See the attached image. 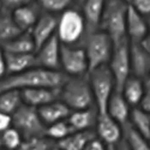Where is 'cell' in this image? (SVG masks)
<instances>
[{"label": "cell", "instance_id": "44dd1931", "mask_svg": "<svg viewBox=\"0 0 150 150\" xmlns=\"http://www.w3.org/2000/svg\"><path fill=\"white\" fill-rule=\"evenodd\" d=\"M37 109H39V113L47 126L54 124V122L67 119L72 112L64 102L60 101V100H57V101H53L51 103H47Z\"/></svg>", "mask_w": 150, "mask_h": 150}, {"label": "cell", "instance_id": "b9f144b4", "mask_svg": "<svg viewBox=\"0 0 150 150\" xmlns=\"http://www.w3.org/2000/svg\"><path fill=\"white\" fill-rule=\"evenodd\" d=\"M144 82H145V84H146V85H149V86H150V72H149V74L146 76V78H145V81H144Z\"/></svg>", "mask_w": 150, "mask_h": 150}, {"label": "cell", "instance_id": "cb8c5ba5", "mask_svg": "<svg viewBox=\"0 0 150 150\" xmlns=\"http://www.w3.org/2000/svg\"><path fill=\"white\" fill-rule=\"evenodd\" d=\"M96 132L94 130L90 131H73L64 139H61L57 143L59 148L62 150H84L88 143L94 139Z\"/></svg>", "mask_w": 150, "mask_h": 150}, {"label": "cell", "instance_id": "3957f363", "mask_svg": "<svg viewBox=\"0 0 150 150\" xmlns=\"http://www.w3.org/2000/svg\"><path fill=\"white\" fill-rule=\"evenodd\" d=\"M59 100L64 102L71 110L85 109L96 106L88 74L67 77L60 88Z\"/></svg>", "mask_w": 150, "mask_h": 150}, {"label": "cell", "instance_id": "7bdbcfd3", "mask_svg": "<svg viewBox=\"0 0 150 150\" xmlns=\"http://www.w3.org/2000/svg\"><path fill=\"white\" fill-rule=\"evenodd\" d=\"M52 150H62V149H61V148H59L58 145H54V148H53Z\"/></svg>", "mask_w": 150, "mask_h": 150}, {"label": "cell", "instance_id": "ba28073f", "mask_svg": "<svg viewBox=\"0 0 150 150\" xmlns=\"http://www.w3.org/2000/svg\"><path fill=\"white\" fill-rule=\"evenodd\" d=\"M60 71L69 77L85 76L89 73V62L84 47L67 46L61 43Z\"/></svg>", "mask_w": 150, "mask_h": 150}, {"label": "cell", "instance_id": "5b68a950", "mask_svg": "<svg viewBox=\"0 0 150 150\" xmlns=\"http://www.w3.org/2000/svg\"><path fill=\"white\" fill-rule=\"evenodd\" d=\"M83 45L89 62V71L100 66L108 65L113 54L114 43L105 31L98 29L96 31L89 33Z\"/></svg>", "mask_w": 150, "mask_h": 150}, {"label": "cell", "instance_id": "e0dca14e", "mask_svg": "<svg viewBox=\"0 0 150 150\" xmlns=\"http://www.w3.org/2000/svg\"><path fill=\"white\" fill-rule=\"evenodd\" d=\"M40 8V5L35 0V3L31 1L27 5L17 7L11 12V15L13 17L15 22L17 23V25L22 29V31H30L31 28L35 25V23L37 22V19H39V17L41 16Z\"/></svg>", "mask_w": 150, "mask_h": 150}, {"label": "cell", "instance_id": "4316f807", "mask_svg": "<svg viewBox=\"0 0 150 150\" xmlns=\"http://www.w3.org/2000/svg\"><path fill=\"white\" fill-rule=\"evenodd\" d=\"M23 105L21 90L7 89L0 91V112L12 115Z\"/></svg>", "mask_w": 150, "mask_h": 150}, {"label": "cell", "instance_id": "4dcf8cb0", "mask_svg": "<svg viewBox=\"0 0 150 150\" xmlns=\"http://www.w3.org/2000/svg\"><path fill=\"white\" fill-rule=\"evenodd\" d=\"M23 139L24 138H23V136L21 134V132L13 126L8 127L7 130H5L1 133L3 146L5 149H8V150H18V148L22 144Z\"/></svg>", "mask_w": 150, "mask_h": 150}, {"label": "cell", "instance_id": "277c9868", "mask_svg": "<svg viewBox=\"0 0 150 150\" xmlns=\"http://www.w3.org/2000/svg\"><path fill=\"white\" fill-rule=\"evenodd\" d=\"M57 35L62 45L81 46L88 35L83 13L77 8H67L60 13L58 19Z\"/></svg>", "mask_w": 150, "mask_h": 150}, {"label": "cell", "instance_id": "7a4b0ae2", "mask_svg": "<svg viewBox=\"0 0 150 150\" xmlns=\"http://www.w3.org/2000/svg\"><path fill=\"white\" fill-rule=\"evenodd\" d=\"M126 0H107L100 22V30L105 31L114 45L127 40L126 18L129 11Z\"/></svg>", "mask_w": 150, "mask_h": 150}, {"label": "cell", "instance_id": "5bb4252c", "mask_svg": "<svg viewBox=\"0 0 150 150\" xmlns=\"http://www.w3.org/2000/svg\"><path fill=\"white\" fill-rule=\"evenodd\" d=\"M130 60L131 74L145 81L150 72V54L146 53L139 42H130Z\"/></svg>", "mask_w": 150, "mask_h": 150}, {"label": "cell", "instance_id": "9c48e42d", "mask_svg": "<svg viewBox=\"0 0 150 150\" xmlns=\"http://www.w3.org/2000/svg\"><path fill=\"white\" fill-rule=\"evenodd\" d=\"M108 66L115 79L117 90L120 91L125 82L131 76V60H130V42L124 40L114 45L113 54L108 62Z\"/></svg>", "mask_w": 150, "mask_h": 150}, {"label": "cell", "instance_id": "ffe728a7", "mask_svg": "<svg viewBox=\"0 0 150 150\" xmlns=\"http://www.w3.org/2000/svg\"><path fill=\"white\" fill-rule=\"evenodd\" d=\"M6 59V67L7 74H16L24 72L29 69L36 67L37 61L35 53L31 54H23V53H8L4 52Z\"/></svg>", "mask_w": 150, "mask_h": 150}, {"label": "cell", "instance_id": "ab89813d", "mask_svg": "<svg viewBox=\"0 0 150 150\" xmlns=\"http://www.w3.org/2000/svg\"><path fill=\"white\" fill-rule=\"evenodd\" d=\"M117 148H118V150H130L129 148H127V145H126V143H125L122 139L117 144Z\"/></svg>", "mask_w": 150, "mask_h": 150}, {"label": "cell", "instance_id": "7402d4cb", "mask_svg": "<svg viewBox=\"0 0 150 150\" xmlns=\"http://www.w3.org/2000/svg\"><path fill=\"white\" fill-rule=\"evenodd\" d=\"M145 88H146V84L144 79L131 74L127 78V81L125 82V84L122 85L120 91L124 95V97L126 98V101L130 103V106L133 108V107L139 106L143 98V95H144V91H145Z\"/></svg>", "mask_w": 150, "mask_h": 150}, {"label": "cell", "instance_id": "74e56055", "mask_svg": "<svg viewBox=\"0 0 150 150\" xmlns=\"http://www.w3.org/2000/svg\"><path fill=\"white\" fill-rule=\"evenodd\" d=\"M7 74V67H6V59L4 51L0 53V81H1L5 76Z\"/></svg>", "mask_w": 150, "mask_h": 150}, {"label": "cell", "instance_id": "8d00e7d4", "mask_svg": "<svg viewBox=\"0 0 150 150\" xmlns=\"http://www.w3.org/2000/svg\"><path fill=\"white\" fill-rule=\"evenodd\" d=\"M138 107H141L145 112L150 113V86L149 85H146L144 95H143V98H142V101H141V103H139Z\"/></svg>", "mask_w": 150, "mask_h": 150}, {"label": "cell", "instance_id": "d4e9b609", "mask_svg": "<svg viewBox=\"0 0 150 150\" xmlns=\"http://www.w3.org/2000/svg\"><path fill=\"white\" fill-rule=\"evenodd\" d=\"M122 141L130 150H150V139L137 131L130 122L122 126Z\"/></svg>", "mask_w": 150, "mask_h": 150}, {"label": "cell", "instance_id": "ac0fdd59", "mask_svg": "<svg viewBox=\"0 0 150 150\" xmlns=\"http://www.w3.org/2000/svg\"><path fill=\"white\" fill-rule=\"evenodd\" d=\"M131 109H132V107L126 101V98L124 97L121 91L115 90L114 94L109 98L106 112L115 121H118L121 126H124V125L127 124L130 120Z\"/></svg>", "mask_w": 150, "mask_h": 150}, {"label": "cell", "instance_id": "8992f818", "mask_svg": "<svg viewBox=\"0 0 150 150\" xmlns=\"http://www.w3.org/2000/svg\"><path fill=\"white\" fill-rule=\"evenodd\" d=\"M88 78L91 85L95 105L100 113H103L107 109L110 96L117 90V84L113 73H112L108 65H103L89 71Z\"/></svg>", "mask_w": 150, "mask_h": 150}, {"label": "cell", "instance_id": "836d02e7", "mask_svg": "<svg viewBox=\"0 0 150 150\" xmlns=\"http://www.w3.org/2000/svg\"><path fill=\"white\" fill-rule=\"evenodd\" d=\"M31 1L33 0H0V6H1V8L6 12H12L17 7L27 5Z\"/></svg>", "mask_w": 150, "mask_h": 150}, {"label": "cell", "instance_id": "f35d334b", "mask_svg": "<svg viewBox=\"0 0 150 150\" xmlns=\"http://www.w3.org/2000/svg\"><path fill=\"white\" fill-rule=\"evenodd\" d=\"M139 43H141V46L146 51V53L150 54V31H149V33L143 37V39L139 41Z\"/></svg>", "mask_w": 150, "mask_h": 150}, {"label": "cell", "instance_id": "603a6c76", "mask_svg": "<svg viewBox=\"0 0 150 150\" xmlns=\"http://www.w3.org/2000/svg\"><path fill=\"white\" fill-rule=\"evenodd\" d=\"M4 52L8 53H23V54H31L36 53V45L31 36L30 31H23L21 35L15 37L13 40L7 41L0 45Z\"/></svg>", "mask_w": 150, "mask_h": 150}, {"label": "cell", "instance_id": "bcb514c9", "mask_svg": "<svg viewBox=\"0 0 150 150\" xmlns=\"http://www.w3.org/2000/svg\"><path fill=\"white\" fill-rule=\"evenodd\" d=\"M1 52H3V48H1V47H0V53H1Z\"/></svg>", "mask_w": 150, "mask_h": 150}, {"label": "cell", "instance_id": "8fae6325", "mask_svg": "<svg viewBox=\"0 0 150 150\" xmlns=\"http://www.w3.org/2000/svg\"><path fill=\"white\" fill-rule=\"evenodd\" d=\"M60 49H61V42L58 35L55 34L36 51L35 55H36L37 66L48 70L60 71Z\"/></svg>", "mask_w": 150, "mask_h": 150}, {"label": "cell", "instance_id": "9a60e30c", "mask_svg": "<svg viewBox=\"0 0 150 150\" xmlns=\"http://www.w3.org/2000/svg\"><path fill=\"white\" fill-rule=\"evenodd\" d=\"M149 33L148 19L129 5L126 18V36L130 42H139Z\"/></svg>", "mask_w": 150, "mask_h": 150}, {"label": "cell", "instance_id": "4fadbf2b", "mask_svg": "<svg viewBox=\"0 0 150 150\" xmlns=\"http://www.w3.org/2000/svg\"><path fill=\"white\" fill-rule=\"evenodd\" d=\"M59 91L60 89L40 86V88L23 89L21 90V94L23 98V103L40 108L47 103H51L53 101L59 100Z\"/></svg>", "mask_w": 150, "mask_h": 150}, {"label": "cell", "instance_id": "f6af8a7d", "mask_svg": "<svg viewBox=\"0 0 150 150\" xmlns=\"http://www.w3.org/2000/svg\"><path fill=\"white\" fill-rule=\"evenodd\" d=\"M3 146V142H1V134H0V148Z\"/></svg>", "mask_w": 150, "mask_h": 150}, {"label": "cell", "instance_id": "f1b7e54d", "mask_svg": "<svg viewBox=\"0 0 150 150\" xmlns=\"http://www.w3.org/2000/svg\"><path fill=\"white\" fill-rule=\"evenodd\" d=\"M72 132H73V130L71 127V125L69 124L67 119H65V120L54 122L52 125H48L46 136L48 137V138H51L52 141L59 142L61 139H64L65 137H67Z\"/></svg>", "mask_w": 150, "mask_h": 150}, {"label": "cell", "instance_id": "e575fe53", "mask_svg": "<svg viewBox=\"0 0 150 150\" xmlns=\"http://www.w3.org/2000/svg\"><path fill=\"white\" fill-rule=\"evenodd\" d=\"M12 126V115L0 112V134Z\"/></svg>", "mask_w": 150, "mask_h": 150}, {"label": "cell", "instance_id": "6da1fadb", "mask_svg": "<svg viewBox=\"0 0 150 150\" xmlns=\"http://www.w3.org/2000/svg\"><path fill=\"white\" fill-rule=\"evenodd\" d=\"M69 76L59 70H48L40 66L29 69L16 74H7L0 81V91L7 89H29V88H54L60 89Z\"/></svg>", "mask_w": 150, "mask_h": 150}, {"label": "cell", "instance_id": "d6986e66", "mask_svg": "<svg viewBox=\"0 0 150 150\" xmlns=\"http://www.w3.org/2000/svg\"><path fill=\"white\" fill-rule=\"evenodd\" d=\"M107 0H84L82 13L86 23L88 34L100 29V22Z\"/></svg>", "mask_w": 150, "mask_h": 150}, {"label": "cell", "instance_id": "f546056e", "mask_svg": "<svg viewBox=\"0 0 150 150\" xmlns=\"http://www.w3.org/2000/svg\"><path fill=\"white\" fill-rule=\"evenodd\" d=\"M54 141L47 136L33 137V138L23 139L18 150H52L54 148Z\"/></svg>", "mask_w": 150, "mask_h": 150}, {"label": "cell", "instance_id": "7c38bea8", "mask_svg": "<svg viewBox=\"0 0 150 150\" xmlns=\"http://www.w3.org/2000/svg\"><path fill=\"white\" fill-rule=\"evenodd\" d=\"M58 19L59 17H57L53 13H48V12L41 13L37 22L35 23V25L30 30L37 49L57 34Z\"/></svg>", "mask_w": 150, "mask_h": 150}, {"label": "cell", "instance_id": "d590c367", "mask_svg": "<svg viewBox=\"0 0 150 150\" xmlns=\"http://www.w3.org/2000/svg\"><path fill=\"white\" fill-rule=\"evenodd\" d=\"M84 150H107V145L102 141H100L97 137H95L94 139H91L88 143Z\"/></svg>", "mask_w": 150, "mask_h": 150}, {"label": "cell", "instance_id": "c3c4849f", "mask_svg": "<svg viewBox=\"0 0 150 150\" xmlns=\"http://www.w3.org/2000/svg\"><path fill=\"white\" fill-rule=\"evenodd\" d=\"M3 150H8V149H3Z\"/></svg>", "mask_w": 150, "mask_h": 150}, {"label": "cell", "instance_id": "ee69618b", "mask_svg": "<svg viewBox=\"0 0 150 150\" xmlns=\"http://www.w3.org/2000/svg\"><path fill=\"white\" fill-rule=\"evenodd\" d=\"M146 19H148V25H149V31H150V16L146 17Z\"/></svg>", "mask_w": 150, "mask_h": 150}, {"label": "cell", "instance_id": "1f68e13d", "mask_svg": "<svg viewBox=\"0 0 150 150\" xmlns=\"http://www.w3.org/2000/svg\"><path fill=\"white\" fill-rule=\"evenodd\" d=\"M41 8L48 13H62L65 10L70 8L73 0H36Z\"/></svg>", "mask_w": 150, "mask_h": 150}, {"label": "cell", "instance_id": "d6a6232c", "mask_svg": "<svg viewBox=\"0 0 150 150\" xmlns=\"http://www.w3.org/2000/svg\"><path fill=\"white\" fill-rule=\"evenodd\" d=\"M129 4L144 17L150 16V0H130Z\"/></svg>", "mask_w": 150, "mask_h": 150}, {"label": "cell", "instance_id": "52a82bcc", "mask_svg": "<svg viewBox=\"0 0 150 150\" xmlns=\"http://www.w3.org/2000/svg\"><path fill=\"white\" fill-rule=\"evenodd\" d=\"M12 126L16 127L24 139L46 136L47 125L43 122L39 109L23 103L12 114Z\"/></svg>", "mask_w": 150, "mask_h": 150}, {"label": "cell", "instance_id": "484cf974", "mask_svg": "<svg viewBox=\"0 0 150 150\" xmlns=\"http://www.w3.org/2000/svg\"><path fill=\"white\" fill-rule=\"evenodd\" d=\"M22 33V29L17 25L11 12L4 11L0 15V45L13 40Z\"/></svg>", "mask_w": 150, "mask_h": 150}, {"label": "cell", "instance_id": "83f0119b", "mask_svg": "<svg viewBox=\"0 0 150 150\" xmlns=\"http://www.w3.org/2000/svg\"><path fill=\"white\" fill-rule=\"evenodd\" d=\"M129 122L144 137L150 139V113L141 107H133L131 109Z\"/></svg>", "mask_w": 150, "mask_h": 150}, {"label": "cell", "instance_id": "7dc6e473", "mask_svg": "<svg viewBox=\"0 0 150 150\" xmlns=\"http://www.w3.org/2000/svg\"><path fill=\"white\" fill-rule=\"evenodd\" d=\"M126 1H127V3H130V0H126Z\"/></svg>", "mask_w": 150, "mask_h": 150}, {"label": "cell", "instance_id": "30bf717a", "mask_svg": "<svg viewBox=\"0 0 150 150\" xmlns=\"http://www.w3.org/2000/svg\"><path fill=\"white\" fill-rule=\"evenodd\" d=\"M95 132L97 138L102 141L106 145H117L122 139V126L112 118L107 112H103V113L98 112Z\"/></svg>", "mask_w": 150, "mask_h": 150}, {"label": "cell", "instance_id": "2e32d148", "mask_svg": "<svg viewBox=\"0 0 150 150\" xmlns=\"http://www.w3.org/2000/svg\"><path fill=\"white\" fill-rule=\"evenodd\" d=\"M98 109L96 106L85 109L72 110L67 118L73 131H90L94 130L97 122Z\"/></svg>", "mask_w": 150, "mask_h": 150}, {"label": "cell", "instance_id": "60d3db41", "mask_svg": "<svg viewBox=\"0 0 150 150\" xmlns=\"http://www.w3.org/2000/svg\"><path fill=\"white\" fill-rule=\"evenodd\" d=\"M107 150H118V148L114 144H109V145H107Z\"/></svg>", "mask_w": 150, "mask_h": 150}]
</instances>
